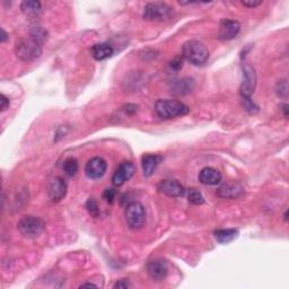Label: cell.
<instances>
[{
	"label": "cell",
	"instance_id": "6da1fadb",
	"mask_svg": "<svg viewBox=\"0 0 289 289\" xmlns=\"http://www.w3.org/2000/svg\"><path fill=\"white\" fill-rule=\"evenodd\" d=\"M182 57L195 66H202L208 61L209 51L202 42L190 40L183 44Z\"/></svg>",
	"mask_w": 289,
	"mask_h": 289
},
{
	"label": "cell",
	"instance_id": "7a4b0ae2",
	"mask_svg": "<svg viewBox=\"0 0 289 289\" xmlns=\"http://www.w3.org/2000/svg\"><path fill=\"white\" fill-rule=\"evenodd\" d=\"M155 111L162 119H173L188 114L189 107L181 101L176 100H158L155 103Z\"/></svg>",
	"mask_w": 289,
	"mask_h": 289
},
{
	"label": "cell",
	"instance_id": "3957f363",
	"mask_svg": "<svg viewBox=\"0 0 289 289\" xmlns=\"http://www.w3.org/2000/svg\"><path fill=\"white\" fill-rule=\"evenodd\" d=\"M15 53L21 61L33 62L41 57L42 46L31 37L20 38L15 44Z\"/></svg>",
	"mask_w": 289,
	"mask_h": 289
},
{
	"label": "cell",
	"instance_id": "277c9868",
	"mask_svg": "<svg viewBox=\"0 0 289 289\" xmlns=\"http://www.w3.org/2000/svg\"><path fill=\"white\" fill-rule=\"evenodd\" d=\"M173 8L165 2H149L144 8V18L153 21H165L173 17Z\"/></svg>",
	"mask_w": 289,
	"mask_h": 289
},
{
	"label": "cell",
	"instance_id": "5b68a950",
	"mask_svg": "<svg viewBox=\"0 0 289 289\" xmlns=\"http://www.w3.org/2000/svg\"><path fill=\"white\" fill-rule=\"evenodd\" d=\"M17 228L21 235L34 239L41 235L45 228V223L35 216H24L17 224Z\"/></svg>",
	"mask_w": 289,
	"mask_h": 289
},
{
	"label": "cell",
	"instance_id": "8992f818",
	"mask_svg": "<svg viewBox=\"0 0 289 289\" xmlns=\"http://www.w3.org/2000/svg\"><path fill=\"white\" fill-rule=\"evenodd\" d=\"M126 219L128 226L132 230H140L146 222V210L140 202L133 201L127 206Z\"/></svg>",
	"mask_w": 289,
	"mask_h": 289
},
{
	"label": "cell",
	"instance_id": "52a82bcc",
	"mask_svg": "<svg viewBox=\"0 0 289 289\" xmlns=\"http://www.w3.org/2000/svg\"><path fill=\"white\" fill-rule=\"evenodd\" d=\"M242 75L243 80L242 85H241V94H242V98H251L257 86L256 69L248 63H244L242 66Z\"/></svg>",
	"mask_w": 289,
	"mask_h": 289
},
{
	"label": "cell",
	"instance_id": "ba28073f",
	"mask_svg": "<svg viewBox=\"0 0 289 289\" xmlns=\"http://www.w3.org/2000/svg\"><path fill=\"white\" fill-rule=\"evenodd\" d=\"M136 172V166L132 162H122L116 167L113 176H112V183L115 187H121L127 181L130 180Z\"/></svg>",
	"mask_w": 289,
	"mask_h": 289
},
{
	"label": "cell",
	"instance_id": "9c48e42d",
	"mask_svg": "<svg viewBox=\"0 0 289 289\" xmlns=\"http://www.w3.org/2000/svg\"><path fill=\"white\" fill-rule=\"evenodd\" d=\"M107 170V164L104 159L101 157H94L89 159L86 164L85 167V173L87 175V178L96 180L101 179L102 176H104Z\"/></svg>",
	"mask_w": 289,
	"mask_h": 289
},
{
	"label": "cell",
	"instance_id": "30bf717a",
	"mask_svg": "<svg viewBox=\"0 0 289 289\" xmlns=\"http://www.w3.org/2000/svg\"><path fill=\"white\" fill-rule=\"evenodd\" d=\"M241 29V25L237 20L223 19L219 24L218 37L223 41H230L237 36Z\"/></svg>",
	"mask_w": 289,
	"mask_h": 289
},
{
	"label": "cell",
	"instance_id": "8fae6325",
	"mask_svg": "<svg viewBox=\"0 0 289 289\" xmlns=\"http://www.w3.org/2000/svg\"><path fill=\"white\" fill-rule=\"evenodd\" d=\"M157 189L159 192L173 198L183 197L185 195V191H187L183 185L176 180H164L158 184Z\"/></svg>",
	"mask_w": 289,
	"mask_h": 289
},
{
	"label": "cell",
	"instance_id": "7c38bea8",
	"mask_svg": "<svg viewBox=\"0 0 289 289\" xmlns=\"http://www.w3.org/2000/svg\"><path fill=\"white\" fill-rule=\"evenodd\" d=\"M147 273L149 277L161 282V280L165 279L168 274V266L165 260L163 259H154L147 265Z\"/></svg>",
	"mask_w": 289,
	"mask_h": 289
},
{
	"label": "cell",
	"instance_id": "4fadbf2b",
	"mask_svg": "<svg viewBox=\"0 0 289 289\" xmlns=\"http://www.w3.org/2000/svg\"><path fill=\"white\" fill-rule=\"evenodd\" d=\"M47 195L54 202L61 201L67 195V184L61 178H54L47 187Z\"/></svg>",
	"mask_w": 289,
	"mask_h": 289
},
{
	"label": "cell",
	"instance_id": "5bb4252c",
	"mask_svg": "<svg viewBox=\"0 0 289 289\" xmlns=\"http://www.w3.org/2000/svg\"><path fill=\"white\" fill-rule=\"evenodd\" d=\"M193 88H195V80L189 77L173 80V83L171 84V93L175 95L189 94L192 92Z\"/></svg>",
	"mask_w": 289,
	"mask_h": 289
},
{
	"label": "cell",
	"instance_id": "9a60e30c",
	"mask_svg": "<svg viewBox=\"0 0 289 289\" xmlns=\"http://www.w3.org/2000/svg\"><path fill=\"white\" fill-rule=\"evenodd\" d=\"M114 53L113 46L110 45L109 43H97L94 44L90 49V54L92 57L97 60V61H102V60L109 59Z\"/></svg>",
	"mask_w": 289,
	"mask_h": 289
},
{
	"label": "cell",
	"instance_id": "2e32d148",
	"mask_svg": "<svg viewBox=\"0 0 289 289\" xmlns=\"http://www.w3.org/2000/svg\"><path fill=\"white\" fill-rule=\"evenodd\" d=\"M199 181L205 185H216L221 183L222 174L213 167H205L199 173Z\"/></svg>",
	"mask_w": 289,
	"mask_h": 289
},
{
	"label": "cell",
	"instance_id": "e0dca14e",
	"mask_svg": "<svg viewBox=\"0 0 289 289\" xmlns=\"http://www.w3.org/2000/svg\"><path fill=\"white\" fill-rule=\"evenodd\" d=\"M162 157L158 156V155H153V154H147L142 156V171H144V175L152 176L154 174L155 170L158 166V164L161 163Z\"/></svg>",
	"mask_w": 289,
	"mask_h": 289
},
{
	"label": "cell",
	"instance_id": "ac0fdd59",
	"mask_svg": "<svg viewBox=\"0 0 289 289\" xmlns=\"http://www.w3.org/2000/svg\"><path fill=\"white\" fill-rule=\"evenodd\" d=\"M20 9L23 14L31 18H36L41 14V3L35 0H25L20 3Z\"/></svg>",
	"mask_w": 289,
	"mask_h": 289
},
{
	"label": "cell",
	"instance_id": "d6986e66",
	"mask_svg": "<svg viewBox=\"0 0 289 289\" xmlns=\"http://www.w3.org/2000/svg\"><path fill=\"white\" fill-rule=\"evenodd\" d=\"M243 189L239 184H224L223 187L218 189L217 195L222 198H231V199H234V198L240 197L242 195Z\"/></svg>",
	"mask_w": 289,
	"mask_h": 289
},
{
	"label": "cell",
	"instance_id": "ffe728a7",
	"mask_svg": "<svg viewBox=\"0 0 289 289\" xmlns=\"http://www.w3.org/2000/svg\"><path fill=\"white\" fill-rule=\"evenodd\" d=\"M215 239L221 244H228L237 239L239 231L235 228H228V230H218L214 233Z\"/></svg>",
	"mask_w": 289,
	"mask_h": 289
},
{
	"label": "cell",
	"instance_id": "44dd1931",
	"mask_svg": "<svg viewBox=\"0 0 289 289\" xmlns=\"http://www.w3.org/2000/svg\"><path fill=\"white\" fill-rule=\"evenodd\" d=\"M29 37L42 45L49 38V33L40 24H33L29 27Z\"/></svg>",
	"mask_w": 289,
	"mask_h": 289
},
{
	"label": "cell",
	"instance_id": "7402d4cb",
	"mask_svg": "<svg viewBox=\"0 0 289 289\" xmlns=\"http://www.w3.org/2000/svg\"><path fill=\"white\" fill-rule=\"evenodd\" d=\"M62 168H63L64 174L71 178V176L76 175L77 172H78V162H77V159L74 157L67 158L63 163Z\"/></svg>",
	"mask_w": 289,
	"mask_h": 289
},
{
	"label": "cell",
	"instance_id": "603a6c76",
	"mask_svg": "<svg viewBox=\"0 0 289 289\" xmlns=\"http://www.w3.org/2000/svg\"><path fill=\"white\" fill-rule=\"evenodd\" d=\"M188 200L193 205H202L205 202L204 196L196 189H190V191L188 192Z\"/></svg>",
	"mask_w": 289,
	"mask_h": 289
},
{
	"label": "cell",
	"instance_id": "cb8c5ba5",
	"mask_svg": "<svg viewBox=\"0 0 289 289\" xmlns=\"http://www.w3.org/2000/svg\"><path fill=\"white\" fill-rule=\"evenodd\" d=\"M276 92H277L279 97L287 98L288 96V83L287 79L279 80L277 84V87H276Z\"/></svg>",
	"mask_w": 289,
	"mask_h": 289
},
{
	"label": "cell",
	"instance_id": "d4e9b609",
	"mask_svg": "<svg viewBox=\"0 0 289 289\" xmlns=\"http://www.w3.org/2000/svg\"><path fill=\"white\" fill-rule=\"evenodd\" d=\"M86 209H87L89 215L93 216V217H98V215H100V208H98L97 202L94 199H89L87 201V204H86Z\"/></svg>",
	"mask_w": 289,
	"mask_h": 289
},
{
	"label": "cell",
	"instance_id": "484cf974",
	"mask_svg": "<svg viewBox=\"0 0 289 289\" xmlns=\"http://www.w3.org/2000/svg\"><path fill=\"white\" fill-rule=\"evenodd\" d=\"M116 197V191L114 189H105V191L103 192V199H104L106 202L109 204H112L114 201Z\"/></svg>",
	"mask_w": 289,
	"mask_h": 289
},
{
	"label": "cell",
	"instance_id": "4316f807",
	"mask_svg": "<svg viewBox=\"0 0 289 289\" xmlns=\"http://www.w3.org/2000/svg\"><path fill=\"white\" fill-rule=\"evenodd\" d=\"M170 67H171V69H173V70L179 71L180 69H182V67H183V59L181 57H175L170 62Z\"/></svg>",
	"mask_w": 289,
	"mask_h": 289
},
{
	"label": "cell",
	"instance_id": "83f0119b",
	"mask_svg": "<svg viewBox=\"0 0 289 289\" xmlns=\"http://www.w3.org/2000/svg\"><path fill=\"white\" fill-rule=\"evenodd\" d=\"M0 102H1V105H0V109H1V111H6L8 107H9V104H10V102L8 98L5 96V95L1 94L0 95Z\"/></svg>",
	"mask_w": 289,
	"mask_h": 289
},
{
	"label": "cell",
	"instance_id": "f1b7e54d",
	"mask_svg": "<svg viewBox=\"0 0 289 289\" xmlns=\"http://www.w3.org/2000/svg\"><path fill=\"white\" fill-rule=\"evenodd\" d=\"M130 285H129V282L126 279H121L119 280L118 283L114 285V288H128Z\"/></svg>",
	"mask_w": 289,
	"mask_h": 289
},
{
	"label": "cell",
	"instance_id": "f546056e",
	"mask_svg": "<svg viewBox=\"0 0 289 289\" xmlns=\"http://www.w3.org/2000/svg\"><path fill=\"white\" fill-rule=\"evenodd\" d=\"M261 3H262V1H242V5L245 7H249V8L258 7V6H260Z\"/></svg>",
	"mask_w": 289,
	"mask_h": 289
},
{
	"label": "cell",
	"instance_id": "4dcf8cb0",
	"mask_svg": "<svg viewBox=\"0 0 289 289\" xmlns=\"http://www.w3.org/2000/svg\"><path fill=\"white\" fill-rule=\"evenodd\" d=\"M280 107H282V110L284 112L285 118H288V105L286 104V103H285V104H283Z\"/></svg>",
	"mask_w": 289,
	"mask_h": 289
},
{
	"label": "cell",
	"instance_id": "1f68e13d",
	"mask_svg": "<svg viewBox=\"0 0 289 289\" xmlns=\"http://www.w3.org/2000/svg\"><path fill=\"white\" fill-rule=\"evenodd\" d=\"M7 38H8V34L6 33L5 29L1 28V42H2V43H5Z\"/></svg>",
	"mask_w": 289,
	"mask_h": 289
},
{
	"label": "cell",
	"instance_id": "d6a6232c",
	"mask_svg": "<svg viewBox=\"0 0 289 289\" xmlns=\"http://www.w3.org/2000/svg\"><path fill=\"white\" fill-rule=\"evenodd\" d=\"M85 287H93V288H96L97 286H96V285H94V284H83V285H80V288H85Z\"/></svg>",
	"mask_w": 289,
	"mask_h": 289
},
{
	"label": "cell",
	"instance_id": "836d02e7",
	"mask_svg": "<svg viewBox=\"0 0 289 289\" xmlns=\"http://www.w3.org/2000/svg\"><path fill=\"white\" fill-rule=\"evenodd\" d=\"M284 218H285V221H288V210L286 211V213H285V215H284Z\"/></svg>",
	"mask_w": 289,
	"mask_h": 289
}]
</instances>
